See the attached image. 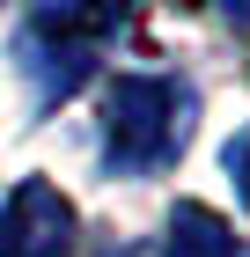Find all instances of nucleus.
Wrapping results in <instances>:
<instances>
[{"label": "nucleus", "mask_w": 250, "mask_h": 257, "mask_svg": "<svg viewBox=\"0 0 250 257\" xmlns=\"http://www.w3.org/2000/svg\"><path fill=\"white\" fill-rule=\"evenodd\" d=\"M74 250V206L59 198V184L22 177L0 206V257H66Z\"/></svg>", "instance_id": "2"}, {"label": "nucleus", "mask_w": 250, "mask_h": 257, "mask_svg": "<svg viewBox=\"0 0 250 257\" xmlns=\"http://www.w3.org/2000/svg\"><path fill=\"white\" fill-rule=\"evenodd\" d=\"M221 15H235V22H250V0H221Z\"/></svg>", "instance_id": "6"}, {"label": "nucleus", "mask_w": 250, "mask_h": 257, "mask_svg": "<svg viewBox=\"0 0 250 257\" xmlns=\"http://www.w3.org/2000/svg\"><path fill=\"white\" fill-rule=\"evenodd\" d=\"M162 257H235V235H228V220L213 206H177Z\"/></svg>", "instance_id": "4"}, {"label": "nucleus", "mask_w": 250, "mask_h": 257, "mask_svg": "<svg viewBox=\"0 0 250 257\" xmlns=\"http://www.w3.org/2000/svg\"><path fill=\"white\" fill-rule=\"evenodd\" d=\"M103 140L118 169H162L192 140V88L170 74H118L103 96Z\"/></svg>", "instance_id": "1"}, {"label": "nucleus", "mask_w": 250, "mask_h": 257, "mask_svg": "<svg viewBox=\"0 0 250 257\" xmlns=\"http://www.w3.org/2000/svg\"><path fill=\"white\" fill-rule=\"evenodd\" d=\"M22 74H30V88H37V103H66L81 88V81L96 74V52L89 44H44V30H30L22 37Z\"/></svg>", "instance_id": "3"}, {"label": "nucleus", "mask_w": 250, "mask_h": 257, "mask_svg": "<svg viewBox=\"0 0 250 257\" xmlns=\"http://www.w3.org/2000/svg\"><path fill=\"white\" fill-rule=\"evenodd\" d=\"M228 169L243 177V206H250V140H243V147H228Z\"/></svg>", "instance_id": "5"}]
</instances>
